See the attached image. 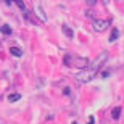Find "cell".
Here are the masks:
<instances>
[{"mask_svg":"<svg viewBox=\"0 0 124 124\" xmlns=\"http://www.w3.org/2000/svg\"><path fill=\"white\" fill-rule=\"evenodd\" d=\"M63 32H64V34H66V36L69 37V39H73V37H74L73 29H71V28H68V26H63Z\"/></svg>","mask_w":124,"mask_h":124,"instance_id":"7","label":"cell"},{"mask_svg":"<svg viewBox=\"0 0 124 124\" xmlns=\"http://www.w3.org/2000/svg\"><path fill=\"white\" fill-rule=\"evenodd\" d=\"M10 52H11V55H15V56H21V48H18V47H11L10 48Z\"/></svg>","mask_w":124,"mask_h":124,"instance_id":"9","label":"cell"},{"mask_svg":"<svg viewBox=\"0 0 124 124\" xmlns=\"http://www.w3.org/2000/svg\"><path fill=\"white\" fill-rule=\"evenodd\" d=\"M19 98H21L19 93H11V95L8 97V101H16V100H19Z\"/></svg>","mask_w":124,"mask_h":124,"instance_id":"10","label":"cell"},{"mask_svg":"<svg viewBox=\"0 0 124 124\" xmlns=\"http://www.w3.org/2000/svg\"><path fill=\"white\" fill-rule=\"evenodd\" d=\"M118 36H119V31L115 28L113 31H111V34H110V42H115L116 39H118Z\"/></svg>","mask_w":124,"mask_h":124,"instance_id":"6","label":"cell"},{"mask_svg":"<svg viewBox=\"0 0 124 124\" xmlns=\"http://www.w3.org/2000/svg\"><path fill=\"white\" fill-rule=\"evenodd\" d=\"M106 58H108V55L106 53H100L98 55V58H97L93 63H90V66H87L85 69H82V71H79L74 78H76V81L78 82H89V81H92V78L95 76L97 73H98V69L105 64V61H106Z\"/></svg>","mask_w":124,"mask_h":124,"instance_id":"1","label":"cell"},{"mask_svg":"<svg viewBox=\"0 0 124 124\" xmlns=\"http://www.w3.org/2000/svg\"><path fill=\"white\" fill-rule=\"evenodd\" d=\"M26 19H31V21H32V23H34V24H40V21H39V19H36V18H34V16H32V13H31V11H26Z\"/></svg>","mask_w":124,"mask_h":124,"instance_id":"8","label":"cell"},{"mask_svg":"<svg viewBox=\"0 0 124 124\" xmlns=\"http://www.w3.org/2000/svg\"><path fill=\"white\" fill-rule=\"evenodd\" d=\"M121 113H123V110H121V106H115V108L111 110V118H113V119H119Z\"/></svg>","mask_w":124,"mask_h":124,"instance_id":"4","label":"cell"},{"mask_svg":"<svg viewBox=\"0 0 124 124\" xmlns=\"http://www.w3.org/2000/svg\"><path fill=\"white\" fill-rule=\"evenodd\" d=\"M73 124H78V123H73Z\"/></svg>","mask_w":124,"mask_h":124,"instance_id":"12","label":"cell"},{"mask_svg":"<svg viewBox=\"0 0 124 124\" xmlns=\"http://www.w3.org/2000/svg\"><path fill=\"white\" fill-rule=\"evenodd\" d=\"M0 32H2V34H5V36H10L13 31H11V28H10V26L3 24V26H0Z\"/></svg>","mask_w":124,"mask_h":124,"instance_id":"5","label":"cell"},{"mask_svg":"<svg viewBox=\"0 0 124 124\" xmlns=\"http://www.w3.org/2000/svg\"><path fill=\"white\" fill-rule=\"evenodd\" d=\"M16 5H18V7H19L21 10H23V11H26V5H24L23 2H21V0H16Z\"/></svg>","mask_w":124,"mask_h":124,"instance_id":"11","label":"cell"},{"mask_svg":"<svg viewBox=\"0 0 124 124\" xmlns=\"http://www.w3.org/2000/svg\"><path fill=\"white\" fill-rule=\"evenodd\" d=\"M64 64L66 66H74V68L85 69L89 66V60L85 56H74V55H66L64 56Z\"/></svg>","mask_w":124,"mask_h":124,"instance_id":"2","label":"cell"},{"mask_svg":"<svg viewBox=\"0 0 124 124\" xmlns=\"http://www.w3.org/2000/svg\"><path fill=\"white\" fill-rule=\"evenodd\" d=\"M108 26H110V21H106V19H95V18H93V21H92V28H93L95 32L106 31Z\"/></svg>","mask_w":124,"mask_h":124,"instance_id":"3","label":"cell"}]
</instances>
